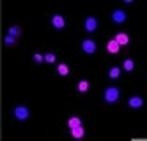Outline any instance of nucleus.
<instances>
[{
	"label": "nucleus",
	"mask_w": 147,
	"mask_h": 141,
	"mask_svg": "<svg viewBox=\"0 0 147 141\" xmlns=\"http://www.w3.org/2000/svg\"><path fill=\"white\" fill-rule=\"evenodd\" d=\"M82 51L87 53V55H94V53H96V42H94L92 39L82 41Z\"/></svg>",
	"instance_id": "obj_3"
},
{
	"label": "nucleus",
	"mask_w": 147,
	"mask_h": 141,
	"mask_svg": "<svg viewBox=\"0 0 147 141\" xmlns=\"http://www.w3.org/2000/svg\"><path fill=\"white\" fill-rule=\"evenodd\" d=\"M7 35H11V37H14V39H18L20 35H22V28H20V27H16V25L9 27V30H7Z\"/></svg>",
	"instance_id": "obj_11"
},
{
	"label": "nucleus",
	"mask_w": 147,
	"mask_h": 141,
	"mask_svg": "<svg viewBox=\"0 0 147 141\" xmlns=\"http://www.w3.org/2000/svg\"><path fill=\"white\" fill-rule=\"evenodd\" d=\"M122 69L128 71V72H133V69H135V62H133L131 58H126L124 63H122Z\"/></svg>",
	"instance_id": "obj_13"
},
{
	"label": "nucleus",
	"mask_w": 147,
	"mask_h": 141,
	"mask_svg": "<svg viewBox=\"0 0 147 141\" xmlns=\"http://www.w3.org/2000/svg\"><path fill=\"white\" fill-rule=\"evenodd\" d=\"M113 41L117 42L119 46H126V44L129 42V35H128V34H124V32H119V34L115 35V39H113Z\"/></svg>",
	"instance_id": "obj_8"
},
{
	"label": "nucleus",
	"mask_w": 147,
	"mask_h": 141,
	"mask_svg": "<svg viewBox=\"0 0 147 141\" xmlns=\"http://www.w3.org/2000/svg\"><path fill=\"white\" fill-rule=\"evenodd\" d=\"M71 136L75 138V139H80V138H83V136H85V129H83L82 125H78V127H73V129H71Z\"/></svg>",
	"instance_id": "obj_10"
},
{
	"label": "nucleus",
	"mask_w": 147,
	"mask_h": 141,
	"mask_svg": "<svg viewBox=\"0 0 147 141\" xmlns=\"http://www.w3.org/2000/svg\"><path fill=\"white\" fill-rule=\"evenodd\" d=\"M4 44L11 48V46H14V44H16V39H14V37H11V35H5V37H4Z\"/></svg>",
	"instance_id": "obj_17"
},
{
	"label": "nucleus",
	"mask_w": 147,
	"mask_h": 141,
	"mask_svg": "<svg viewBox=\"0 0 147 141\" xmlns=\"http://www.w3.org/2000/svg\"><path fill=\"white\" fill-rule=\"evenodd\" d=\"M34 62H36V63H41V62H45V57L41 55V53H34Z\"/></svg>",
	"instance_id": "obj_19"
},
{
	"label": "nucleus",
	"mask_w": 147,
	"mask_h": 141,
	"mask_svg": "<svg viewBox=\"0 0 147 141\" xmlns=\"http://www.w3.org/2000/svg\"><path fill=\"white\" fill-rule=\"evenodd\" d=\"M43 57H45V62H48V63H53V62L57 60L55 53H46V55H43Z\"/></svg>",
	"instance_id": "obj_18"
},
{
	"label": "nucleus",
	"mask_w": 147,
	"mask_h": 141,
	"mask_svg": "<svg viewBox=\"0 0 147 141\" xmlns=\"http://www.w3.org/2000/svg\"><path fill=\"white\" fill-rule=\"evenodd\" d=\"M76 88H78V92H82V94H85L89 88H90V83L87 81V80H82V81H78V85H76Z\"/></svg>",
	"instance_id": "obj_12"
},
{
	"label": "nucleus",
	"mask_w": 147,
	"mask_h": 141,
	"mask_svg": "<svg viewBox=\"0 0 147 141\" xmlns=\"http://www.w3.org/2000/svg\"><path fill=\"white\" fill-rule=\"evenodd\" d=\"M67 125H69V129H73V127H78V125H82V120L78 116H71L69 120H67Z\"/></svg>",
	"instance_id": "obj_14"
},
{
	"label": "nucleus",
	"mask_w": 147,
	"mask_h": 141,
	"mask_svg": "<svg viewBox=\"0 0 147 141\" xmlns=\"http://www.w3.org/2000/svg\"><path fill=\"white\" fill-rule=\"evenodd\" d=\"M112 19H113V23L121 25V23H124V21H126V13H124L122 9H115L113 13H112Z\"/></svg>",
	"instance_id": "obj_5"
},
{
	"label": "nucleus",
	"mask_w": 147,
	"mask_h": 141,
	"mask_svg": "<svg viewBox=\"0 0 147 141\" xmlns=\"http://www.w3.org/2000/svg\"><path fill=\"white\" fill-rule=\"evenodd\" d=\"M13 115H14L16 120L23 122V120H27V118L30 116V110H28L27 106H16V108H14V111H13Z\"/></svg>",
	"instance_id": "obj_2"
},
{
	"label": "nucleus",
	"mask_w": 147,
	"mask_h": 141,
	"mask_svg": "<svg viewBox=\"0 0 147 141\" xmlns=\"http://www.w3.org/2000/svg\"><path fill=\"white\" fill-rule=\"evenodd\" d=\"M83 27H85L87 32H94V30L98 28V19L90 16V18H87L85 21H83Z\"/></svg>",
	"instance_id": "obj_6"
},
{
	"label": "nucleus",
	"mask_w": 147,
	"mask_h": 141,
	"mask_svg": "<svg viewBox=\"0 0 147 141\" xmlns=\"http://www.w3.org/2000/svg\"><path fill=\"white\" fill-rule=\"evenodd\" d=\"M57 72L60 76H67L69 74V67L66 65V63H59V67H57Z\"/></svg>",
	"instance_id": "obj_15"
},
{
	"label": "nucleus",
	"mask_w": 147,
	"mask_h": 141,
	"mask_svg": "<svg viewBox=\"0 0 147 141\" xmlns=\"http://www.w3.org/2000/svg\"><path fill=\"white\" fill-rule=\"evenodd\" d=\"M128 106L133 108V110H138V108L144 106V99H142V97H138V95H135V97H131V99L128 101Z\"/></svg>",
	"instance_id": "obj_7"
},
{
	"label": "nucleus",
	"mask_w": 147,
	"mask_h": 141,
	"mask_svg": "<svg viewBox=\"0 0 147 141\" xmlns=\"http://www.w3.org/2000/svg\"><path fill=\"white\" fill-rule=\"evenodd\" d=\"M119 97H121V92H119V88H115V86H108V88L105 90V94H103L105 102H108V104L117 102Z\"/></svg>",
	"instance_id": "obj_1"
},
{
	"label": "nucleus",
	"mask_w": 147,
	"mask_h": 141,
	"mask_svg": "<svg viewBox=\"0 0 147 141\" xmlns=\"http://www.w3.org/2000/svg\"><path fill=\"white\" fill-rule=\"evenodd\" d=\"M108 76H110L112 80H117L119 76H121V69H119V67H112L110 72H108Z\"/></svg>",
	"instance_id": "obj_16"
},
{
	"label": "nucleus",
	"mask_w": 147,
	"mask_h": 141,
	"mask_svg": "<svg viewBox=\"0 0 147 141\" xmlns=\"http://www.w3.org/2000/svg\"><path fill=\"white\" fill-rule=\"evenodd\" d=\"M119 49H121V46H119V44H117V42H115L113 39L107 42V51H108V53H112V55H117Z\"/></svg>",
	"instance_id": "obj_9"
},
{
	"label": "nucleus",
	"mask_w": 147,
	"mask_h": 141,
	"mask_svg": "<svg viewBox=\"0 0 147 141\" xmlns=\"http://www.w3.org/2000/svg\"><path fill=\"white\" fill-rule=\"evenodd\" d=\"M51 27L57 28V30H64V27H66L64 16H62V14H53V16H51Z\"/></svg>",
	"instance_id": "obj_4"
}]
</instances>
